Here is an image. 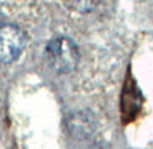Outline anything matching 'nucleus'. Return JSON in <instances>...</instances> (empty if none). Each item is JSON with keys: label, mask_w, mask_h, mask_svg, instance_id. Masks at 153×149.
Here are the masks:
<instances>
[{"label": "nucleus", "mask_w": 153, "mask_h": 149, "mask_svg": "<svg viewBox=\"0 0 153 149\" xmlns=\"http://www.w3.org/2000/svg\"><path fill=\"white\" fill-rule=\"evenodd\" d=\"M45 53L51 68L57 73H71L75 71L80 55L76 44L67 36H57L47 44Z\"/></svg>", "instance_id": "1"}, {"label": "nucleus", "mask_w": 153, "mask_h": 149, "mask_svg": "<svg viewBox=\"0 0 153 149\" xmlns=\"http://www.w3.org/2000/svg\"><path fill=\"white\" fill-rule=\"evenodd\" d=\"M67 7H69L71 10H75L77 12H89V11L95 10L97 3L93 1H73V3H65Z\"/></svg>", "instance_id": "3"}, {"label": "nucleus", "mask_w": 153, "mask_h": 149, "mask_svg": "<svg viewBox=\"0 0 153 149\" xmlns=\"http://www.w3.org/2000/svg\"><path fill=\"white\" fill-rule=\"evenodd\" d=\"M25 47V35L15 24L0 25V61L12 63Z\"/></svg>", "instance_id": "2"}]
</instances>
